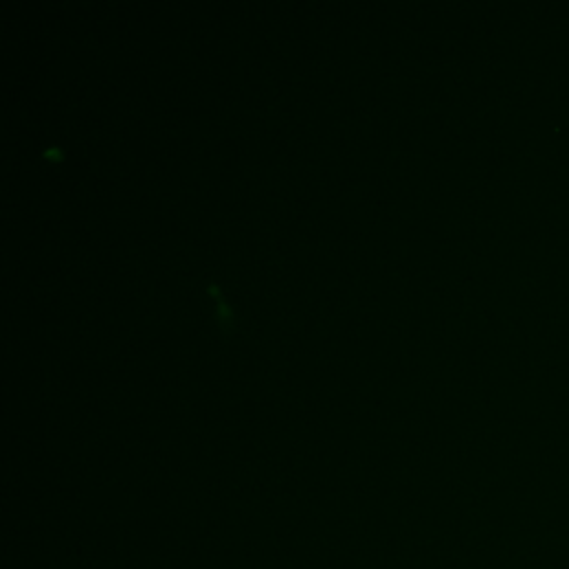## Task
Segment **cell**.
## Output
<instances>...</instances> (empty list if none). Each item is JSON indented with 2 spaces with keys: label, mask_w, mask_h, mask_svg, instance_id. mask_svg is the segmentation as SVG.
<instances>
[]
</instances>
